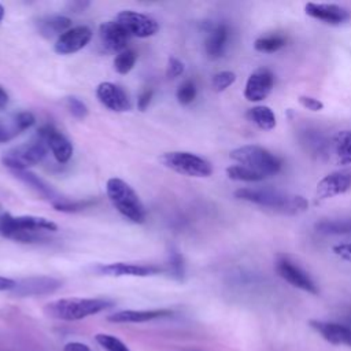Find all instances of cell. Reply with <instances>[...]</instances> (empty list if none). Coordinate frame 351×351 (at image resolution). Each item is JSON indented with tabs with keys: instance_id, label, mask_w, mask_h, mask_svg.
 Listing matches in <instances>:
<instances>
[{
	"instance_id": "1",
	"label": "cell",
	"mask_w": 351,
	"mask_h": 351,
	"mask_svg": "<svg viewBox=\"0 0 351 351\" xmlns=\"http://www.w3.org/2000/svg\"><path fill=\"white\" fill-rule=\"evenodd\" d=\"M234 197L289 215L303 213L308 208V202L303 196L288 195L271 189L240 188L234 191Z\"/></svg>"
},
{
	"instance_id": "2",
	"label": "cell",
	"mask_w": 351,
	"mask_h": 351,
	"mask_svg": "<svg viewBox=\"0 0 351 351\" xmlns=\"http://www.w3.org/2000/svg\"><path fill=\"white\" fill-rule=\"evenodd\" d=\"M56 229V223L44 217H12L10 214H3L0 221V233L7 239H12L21 243L38 241L43 239L44 232H55Z\"/></svg>"
},
{
	"instance_id": "3",
	"label": "cell",
	"mask_w": 351,
	"mask_h": 351,
	"mask_svg": "<svg viewBox=\"0 0 351 351\" xmlns=\"http://www.w3.org/2000/svg\"><path fill=\"white\" fill-rule=\"evenodd\" d=\"M112 302L99 298H63L44 307L47 315L62 321H77L112 307Z\"/></svg>"
},
{
	"instance_id": "4",
	"label": "cell",
	"mask_w": 351,
	"mask_h": 351,
	"mask_svg": "<svg viewBox=\"0 0 351 351\" xmlns=\"http://www.w3.org/2000/svg\"><path fill=\"white\" fill-rule=\"evenodd\" d=\"M106 192L112 206L129 221L143 223L145 221V208L136 191L121 178H110L106 184Z\"/></svg>"
},
{
	"instance_id": "5",
	"label": "cell",
	"mask_w": 351,
	"mask_h": 351,
	"mask_svg": "<svg viewBox=\"0 0 351 351\" xmlns=\"http://www.w3.org/2000/svg\"><path fill=\"white\" fill-rule=\"evenodd\" d=\"M229 156L239 165L245 166L254 170L255 173L262 174L263 177H270L277 174L282 166L278 156H276L269 149L256 144H247V145L234 148L230 151Z\"/></svg>"
},
{
	"instance_id": "6",
	"label": "cell",
	"mask_w": 351,
	"mask_h": 351,
	"mask_svg": "<svg viewBox=\"0 0 351 351\" xmlns=\"http://www.w3.org/2000/svg\"><path fill=\"white\" fill-rule=\"evenodd\" d=\"M47 155V144L41 138L16 145L1 155V163L12 171L27 170V167L40 163Z\"/></svg>"
},
{
	"instance_id": "7",
	"label": "cell",
	"mask_w": 351,
	"mask_h": 351,
	"mask_svg": "<svg viewBox=\"0 0 351 351\" xmlns=\"http://www.w3.org/2000/svg\"><path fill=\"white\" fill-rule=\"evenodd\" d=\"M160 162L167 169L188 177H208L213 174V166L204 158L185 151L165 152Z\"/></svg>"
},
{
	"instance_id": "8",
	"label": "cell",
	"mask_w": 351,
	"mask_h": 351,
	"mask_svg": "<svg viewBox=\"0 0 351 351\" xmlns=\"http://www.w3.org/2000/svg\"><path fill=\"white\" fill-rule=\"evenodd\" d=\"M117 22H119L132 37L134 36L140 38L154 36L159 29V25L155 19L130 10L121 11L117 15Z\"/></svg>"
},
{
	"instance_id": "9",
	"label": "cell",
	"mask_w": 351,
	"mask_h": 351,
	"mask_svg": "<svg viewBox=\"0 0 351 351\" xmlns=\"http://www.w3.org/2000/svg\"><path fill=\"white\" fill-rule=\"evenodd\" d=\"M276 271L278 273V276L282 280H285L295 288H299V289L310 292V293H318V288H317L315 282L311 280V277L303 269H300L298 265L291 262L288 258L280 256L277 259Z\"/></svg>"
},
{
	"instance_id": "10",
	"label": "cell",
	"mask_w": 351,
	"mask_h": 351,
	"mask_svg": "<svg viewBox=\"0 0 351 351\" xmlns=\"http://www.w3.org/2000/svg\"><path fill=\"white\" fill-rule=\"evenodd\" d=\"M37 137L47 144L59 163H66L70 160L73 155V144L52 125H43L37 130Z\"/></svg>"
},
{
	"instance_id": "11",
	"label": "cell",
	"mask_w": 351,
	"mask_h": 351,
	"mask_svg": "<svg viewBox=\"0 0 351 351\" xmlns=\"http://www.w3.org/2000/svg\"><path fill=\"white\" fill-rule=\"evenodd\" d=\"M274 85V74L267 67H259L250 74L245 88L244 97L250 101H261L269 96Z\"/></svg>"
},
{
	"instance_id": "12",
	"label": "cell",
	"mask_w": 351,
	"mask_h": 351,
	"mask_svg": "<svg viewBox=\"0 0 351 351\" xmlns=\"http://www.w3.org/2000/svg\"><path fill=\"white\" fill-rule=\"evenodd\" d=\"M351 189V169L336 170L326 174L317 184V197L325 200L346 193Z\"/></svg>"
},
{
	"instance_id": "13",
	"label": "cell",
	"mask_w": 351,
	"mask_h": 351,
	"mask_svg": "<svg viewBox=\"0 0 351 351\" xmlns=\"http://www.w3.org/2000/svg\"><path fill=\"white\" fill-rule=\"evenodd\" d=\"M304 12L314 19L333 26L346 23L351 18V12L347 8L328 3H307L304 5Z\"/></svg>"
},
{
	"instance_id": "14",
	"label": "cell",
	"mask_w": 351,
	"mask_h": 351,
	"mask_svg": "<svg viewBox=\"0 0 351 351\" xmlns=\"http://www.w3.org/2000/svg\"><path fill=\"white\" fill-rule=\"evenodd\" d=\"M90 38H92V30L88 26L71 27L58 37L53 49L59 55L74 53L82 49L84 47H86Z\"/></svg>"
},
{
	"instance_id": "15",
	"label": "cell",
	"mask_w": 351,
	"mask_h": 351,
	"mask_svg": "<svg viewBox=\"0 0 351 351\" xmlns=\"http://www.w3.org/2000/svg\"><path fill=\"white\" fill-rule=\"evenodd\" d=\"M99 37L103 47L111 52H122L130 40V34L117 21H108L99 26Z\"/></svg>"
},
{
	"instance_id": "16",
	"label": "cell",
	"mask_w": 351,
	"mask_h": 351,
	"mask_svg": "<svg viewBox=\"0 0 351 351\" xmlns=\"http://www.w3.org/2000/svg\"><path fill=\"white\" fill-rule=\"evenodd\" d=\"M96 96L99 101L111 111L122 112L130 110V100L126 92L112 82L99 84L96 88Z\"/></svg>"
},
{
	"instance_id": "17",
	"label": "cell",
	"mask_w": 351,
	"mask_h": 351,
	"mask_svg": "<svg viewBox=\"0 0 351 351\" xmlns=\"http://www.w3.org/2000/svg\"><path fill=\"white\" fill-rule=\"evenodd\" d=\"M101 274L106 276H137V277H147L162 273V267L155 265H137V263H125V262H115L108 265H101L97 267Z\"/></svg>"
},
{
	"instance_id": "18",
	"label": "cell",
	"mask_w": 351,
	"mask_h": 351,
	"mask_svg": "<svg viewBox=\"0 0 351 351\" xmlns=\"http://www.w3.org/2000/svg\"><path fill=\"white\" fill-rule=\"evenodd\" d=\"M310 325L329 343L351 346V328H348L347 325L318 319H311Z\"/></svg>"
},
{
	"instance_id": "19",
	"label": "cell",
	"mask_w": 351,
	"mask_h": 351,
	"mask_svg": "<svg viewBox=\"0 0 351 351\" xmlns=\"http://www.w3.org/2000/svg\"><path fill=\"white\" fill-rule=\"evenodd\" d=\"M170 314L169 310H122L110 314L107 319L114 324H140Z\"/></svg>"
},
{
	"instance_id": "20",
	"label": "cell",
	"mask_w": 351,
	"mask_h": 351,
	"mask_svg": "<svg viewBox=\"0 0 351 351\" xmlns=\"http://www.w3.org/2000/svg\"><path fill=\"white\" fill-rule=\"evenodd\" d=\"M60 287V281L51 277H34L16 282L12 288L16 295H41L53 292Z\"/></svg>"
},
{
	"instance_id": "21",
	"label": "cell",
	"mask_w": 351,
	"mask_h": 351,
	"mask_svg": "<svg viewBox=\"0 0 351 351\" xmlns=\"http://www.w3.org/2000/svg\"><path fill=\"white\" fill-rule=\"evenodd\" d=\"M229 38V27L225 23H218L214 29L208 33L204 48L206 53L210 59H218L223 55L226 43Z\"/></svg>"
},
{
	"instance_id": "22",
	"label": "cell",
	"mask_w": 351,
	"mask_h": 351,
	"mask_svg": "<svg viewBox=\"0 0 351 351\" xmlns=\"http://www.w3.org/2000/svg\"><path fill=\"white\" fill-rule=\"evenodd\" d=\"M69 29H71V21L64 15H49L38 21V32L47 38L59 37Z\"/></svg>"
},
{
	"instance_id": "23",
	"label": "cell",
	"mask_w": 351,
	"mask_h": 351,
	"mask_svg": "<svg viewBox=\"0 0 351 351\" xmlns=\"http://www.w3.org/2000/svg\"><path fill=\"white\" fill-rule=\"evenodd\" d=\"M333 151L340 165H351V130H340L332 138Z\"/></svg>"
},
{
	"instance_id": "24",
	"label": "cell",
	"mask_w": 351,
	"mask_h": 351,
	"mask_svg": "<svg viewBox=\"0 0 351 351\" xmlns=\"http://www.w3.org/2000/svg\"><path fill=\"white\" fill-rule=\"evenodd\" d=\"M245 115L262 130H271L277 123L273 110L267 106H255L250 108Z\"/></svg>"
},
{
	"instance_id": "25",
	"label": "cell",
	"mask_w": 351,
	"mask_h": 351,
	"mask_svg": "<svg viewBox=\"0 0 351 351\" xmlns=\"http://www.w3.org/2000/svg\"><path fill=\"white\" fill-rule=\"evenodd\" d=\"M14 174L22 180L25 184L30 185L32 188H34L38 193H41L43 196L48 197V199H52L53 203L55 202H59L60 197L55 193V191L51 188V185H48L44 180H41L38 176H36L34 173L29 171V170H22V171H14Z\"/></svg>"
},
{
	"instance_id": "26",
	"label": "cell",
	"mask_w": 351,
	"mask_h": 351,
	"mask_svg": "<svg viewBox=\"0 0 351 351\" xmlns=\"http://www.w3.org/2000/svg\"><path fill=\"white\" fill-rule=\"evenodd\" d=\"M314 228L322 234H347L351 233V219H321Z\"/></svg>"
},
{
	"instance_id": "27",
	"label": "cell",
	"mask_w": 351,
	"mask_h": 351,
	"mask_svg": "<svg viewBox=\"0 0 351 351\" xmlns=\"http://www.w3.org/2000/svg\"><path fill=\"white\" fill-rule=\"evenodd\" d=\"M285 41H287L285 37L281 34H267V36L258 37L254 43V48L258 52L273 53L281 49L285 45Z\"/></svg>"
},
{
	"instance_id": "28",
	"label": "cell",
	"mask_w": 351,
	"mask_h": 351,
	"mask_svg": "<svg viewBox=\"0 0 351 351\" xmlns=\"http://www.w3.org/2000/svg\"><path fill=\"white\" fill-rule=\"evenodd\" d=\"M226 176L233 181H244V182H258V181H262L266 178L262 174L255 173L254 170H251L245 166H241V165L229 166L226 169Z\"/></svg>"
},
{
	"instance_id": "29",
	"label": "cell",
	"mask_w": 351,
	"mask_h": 351,
	"mask_svg": "<svg viewBox=\"0 0 351 351\" xmlns=\"http://www.w3.org/2000/svg\"><path fill=\"white\" fill-rule=\"evenodd\" d=\"M136 59H137V55L132 49H125L119 52L114 59L115 71L119 74H128L133 69Z\"/></svg>"
},
{
	"instance_id": "30",
	"label": "cell",
	"mask_w": 351,
	"mask_h": 351,
	"mask_svg": "<svg viewBox=\"0 0 351 351\" xmlns=\"http://www.w3.org/2000/svg\"><path fill=\"white\" fill-rule=\"evenodd\" d=\"M95 339L106 351H130L122 340H119L118 337H115L112 335L97 333Z\"/></svg>"
},
{
	"instance_id": "31",
	"label": "cell",
	"mask_w": 351,
	"mask_h": 351,
	"mask_svg": "<svg viewBox=\"0 0 351 351\" xmlns=\"http://www.w3.org/2000/svg\"><path fill=\"white\" fill-rule=\"evenodd\" d=\"M196 93H197V89H196L195 82L191 81V80H186L178 86L176 96H177V100H178L180 104L186 106V104H191L195 100Z\"/></svg>"
},
{
	"instance_id": "32",
	"label": "cell",
	"mask_w": 351,
	"mask_h": 351,
	"mask_svg": "<svg viewBox=\"0 0 351 351\" xmlns=\"http://www.w3.org/2000/svg\"><path fill=\"white\" fill-rule=\"evenodd\" d=\"M236 81V74L233 71H219L213 77L211 85L215 92H223Z\"/></svg>"
},
{
	"instance_id": "33",
	"label": "cell",
	"mask_w": 351,
	"mask_h": 351,
	"mask_svg": "<svg viewBox=\"0 0 351 351\" xmlns=\"http://www.w3.org/2000/svg\"><path fill=\"white\" fill-rule=\"evenodd\" d=\"M66 106H67L69 111L71 112V115H74L78 119L86 118V115L89 112L86 104L82 100H80L78 97H74V96H70V97L66 99Z\"/></svg>"
},
{
	"instance_id": "34",
	"label": "cell",
	"mask_w": 351,
	"mask_h": 351,
	"mask_svg": "<svg viewBox=\"0 0 351 351\" xmlns=\"http://www.w3.org/2000/svg\"><path fill=\"white\" fill-rule=\"evenodd\" d=\"M55 210L58 211H64V213H74V211H80L84 210L85 207L90 206L92 202L90 200H84V202H70V200H59L52 203Z\"/></svg>"
},
{
	"instance_id": "35",
	"label": "cell",
	"mask_w": 351,
	"mask_h": 351,
	"mask_svg": "<svg viewBox=\"0 0 351 351\" xmlns=\"http://www.w3.org/2000/svg\"><path fill=\"white\" fill-rule=\"evenodd\" d=\"M169 265H170V270H171L173 276L177 280H182L184 273H185V267H184V258L178 251H171L170 252Z\"/></svg>"
},
{
	"instance_id": "36",
	"label": "cell",
	"mask_w": 351,
	"mask_h": 351,
	"mask_svg": "<svg viewBox=\"0 0 351 351\" xmlns=\"http://www.w3.org/2000/svg\"><path fill=\"white\" fill-rule=\"evenodd\" d=\"M36 118L30 111H22L19 114H16L15 117V132L19 133L22 130L29 129L33 123H34Z\"/></svg>"
},
{
	"instance_id": "37",
	"label": "cell",
	"mask_w": 351,
	"mask_h": 351,
	"mask_svg": "<svg viewBox=\"0 0 351 351\" xmlns=\"http://www.w3.org/2000/svg\"><path fill=\"white\" fill-rule=\"evenodd\" d=\"M298 100H299V103H300L302 107H304V108H307V110H310V111L317 112V111L324 110V103H322L319 99H315V97H313V96L302 95V96H299Z\"/></svg>"
},
{
	"instance_id": "38",
	"label": "cell",
	"mask_w": 351,
	"mask_h": 351,
	"mask_svg": "<svg viewBox=\"0 0 351 351\" xmlns=\"http://www.w3.org/2000/svg\"><path fill=\"white\" fill-rule=\"evenodd\" d=\"M184 73V63L178 60L177 58H170L167 62V69H166V75L169 78H176Z\"/></svg>"
},
{
	"instance_id": "39",
	"label": "cell",
	"mask_w": 351,
	"mask_h": 351,
	"mask_svg": "<svg viewBox=\"0 0 351 351\" xmlns=\"http://www.w3.org/2000/svg\"><path fill=\"white\" fill-rule=\"evenodd\" d=\"M332 251L335 255L340 256L344 261L351 262V243H343V244H336L332 247Z\"/></svg>"
},
{
	"instance_id": "40",
	"label": "cell",
	"mask_w": 351,
	"mask_h": 351,
	"mask_svg": "<svg viewBox=\"0 0 351 351\" xmlns=\"http://www.w3.org/2000/svg\"><path fill=\"white\" fill-rule=\"evenodd\" d=\"M152 95H154L152 89H144V90L140 93V96H138V99H137V107H138L140 111H145V108H147V107L149 106V103H151Z\"/></svg>"
},
{
	"instance_id": "41",
	"label": "cell",
	"mask_w": 351,
	"mask_h": 351,
	"mask_svg": "<svg viewBox=\"0 0 351 351\" xmlns=\"http://www.w3.org/2000/svg\"><path fill=\"white\" fill-rule=\"evenodd\" d=\"M63 351H92L86 344L80 341H70L63 347Z\"/></svg>"
},
{
	"instance_id": "42",
	"label": "cell",
	"mask_w": 351,
	"mask_h": 351,
	"mask_svg": "<svg viewBox=\"0 0 351 351\" xmlns=\"http://www.w3.org/2000/svg\"><path fill=\"white\" fill-rule=\"evenodd\" d=\"M15 281L7 277H0V291H7V289H12L15 287Z\"/></svg>"
},
{
	"instance_id": "43",
	"label": "cell",
	"mask_w": 351,
	"mask_h": 351,
	"mask_svg": "<svg viewBox=\"0 0 351 351\" xmlns=\"http://www.w3.org/2000/svg\"><path fill=\"white\" fill-rule=\"evenodd\" d=\"M12 137V132L5 129L3 125H0V143H5Z\"/></svg>"
},
{
	"instance_id": "44",
	"label": "cell",
	"mask_w": 351,
	"mask_h": 351,
	"mask_svg": "<svg viewBox=\"0 0 351 351\" xmlns=\"http://www.w3.org/2000/svg\"><path fill=\"white\" fill-rule=\"evenodd\" d=\"M8 104V93L5 89L0 85V108H4Z\"/></svg>"
},
{
	"instance_id": "45",
	"label": "cell",
	"mask_w": 351,
	"mask_h": 351,
	"mask_svg": "<svg viewBox=\"0 0 351 351\" xmlns=\"http://www.w3.org/2000/svg\"><path fill=\"white\" fill-rule=\"evenodd\" d=\"M3 18H4V7H3V4L0 3V23H1V21H3Z\"/></svg>"
}]
</instances>
